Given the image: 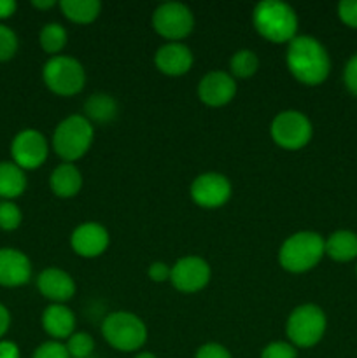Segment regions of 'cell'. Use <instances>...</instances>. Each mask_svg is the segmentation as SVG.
Masks as SVG:
<instances>
[{"label": "cell", "mask_w": 357, "mask_h": 358, "mask_svg": "<svg viewBox=\"0 0 357 358\" xmlns=\"http://www.w3.org/2000/svg\"><path fill=\"white\" fill-rule=\"evenodd\" d=\"M343 83H345L346 90L357 96V52L350 56V59L346 62L345 70H343Z\"/></svg>", "instance_id": "cell-32"}, {"label": "cell", "mask_w": 357, "mask_h": 358, "mask_svg": "<svg viewBox=\"0 0 357 358\" xmlns=\"http://www.w3.org/2000/svg\"><path fill=\"white\" fill-rule=\"evenodd\" d=\"M261 358H296V348L290 343L276 341L262 350Z\"/></svg>", "instance_id": "cell-30"}, {"label": "cell", "mask_w": 357, "mask_h": 358, "mask_svg": "<svg viewBox=\"0 0 357 358\" xmlns=\"http://www.w3.org/2000/svg\"><path fill=\"white\" fill-rule=\"evenodd\" d=\"M356 275H357V266H356Z\"/></svg>", "instance_id": "cell-40"}, {"label": "cell", "mask_w": 357, "mask_h": 358, "mask_svg": "<svg viewBox=\"0 0 357 358\" xmlns=\"http://www.w3.org/2000/svg\"><path fill=\"white\" fill-rule=\"evenodd\" d=\"M287 69L294 79L307 86H318L331 72V58L324 45L310 35H300L287 48Z\"/></svg>", "instance_id": "cell-1"}, {"label": "cell", "mask_w": 357, "mask_h": 358, "mask_svg": "<svg viewBox=\"0 0 357 358\" xmlns=\"http://www.w3.org/2000/svg\"><path fill=\"white\" fill-rule=\"evenodd\" d=\"M59 7L66 20L79 24L94 21L102 10V3L98 0H62Z\"/></svg>", "instance_id": "cell-23"}, {"label": "cell", "mask_w": 357, "mask_h": 358, "mask_svg": "<svg viewBox=\"0 0 357 358\" xmlns=\"http://www.w3.org/2000/svg\"><path fill=\"white\" fill-rule=\"evenodd\" d=\"M84 112L86 115L84 117L93 124V122H98V124H105V122H111L112 119L118 114V103L112 96L104 93L93 94L86 100L84 103Z\"/></svg>", "instance_id": "cell-22"}, {"label": "cell", "mask_w": 357, "mask_h": 358, "mask_svg": "<svg viewBox=\"0 0 357 358\" xmlns=\"http://www.w3.org/2000/svg\"><path fill=\"white\" fill-rule=\"evenodd\" d=\"M42 327L55 339H66L74 334L76 317L63 304H51L42 313Z\"/></svg>", "instance_id": "cell-18"}, {"label": "cell", "mask_w": 357, "mask_h": 358, "mask_svg": "<svg viewBox=\"0 0 357 358\" xmlns=\"http://www.w3.org/2000/svg\"><path fill=\"white\" fill-rule=\"evenodd\" d=\"M18 49V37L9 27L0 24V62H7Z\"/></svg>", "instance_id": "cell-28"}, {"label": "cell", "mask_w": 357, "mask_h": 358, "mask_svg": "<svg viewBox=\"0 0 357 358\" xmlns=\"http://www.w3.org/2000/svg\"><path fill=\"white\" fill-rule=\"evenodd\" d=\"M135 358H156L153 355V353H147V352H144V353H139V355H136Z\"/></svg>", "instance_id": "cell-39"}, {"label": "cell", "mask_w": 357, "mask_h": 358, "mask_svg": "<svg viewBox=\"0 0 357 358\" xmlns=\"http://www.w3.org/2000/svg\"><path fill=\"white\" fill-rule=\"evenodd\" d=\"M21 219V210L20 206L14 205L13 201H0V229L4 231H14L20 227Z\"/></svg>", "instance_id": "cell-27"}, {"label": "cell", "mask_w": 357, "mask_h": 358, "mask_svg": "<svg viewBox=\"0 0 357 358\" xmlns=\"http://www.w3.org/2000/svg\"><path fill=\"white\" fill-rule=\"evenodd\" d=\"M107 229L98 222H84L72 233L70 238V245H72L74 252L80 257L93 259L104 254L108 247Z\"/></svg>", "instance_id": "cell-14"}, {"label": "cell", "mask_w": 357, "mask_h": 358, "mask_svg": "<svg viewBox=\"0 0 357 358\" xmlns=\"http://www.w3.org/2000/svg\"><path fill=\"white\" fill-rule=\"evenodd\" d=\"M41 48L49 55H56L62 51L66 44V30L59 23H48L38 35Z\"/></svg>", "instance_id": "cell-24"}, {"label": "cell", "mask_w": 357, "mask_h": 358, "mask_svg": "<svg viewBox=\"0 0 357 358\" xmlns=\"http://www.w3.org/2000/svg\"><path fill=\"white\" fill-rule=\"evenodd\" d=\"M326 255V240L314 231H300L282 243L279 262L289 273H307Z\"/></svg>", "instance_id": "cell-3"}, {"label": "cell", "mask_w": 357, "mask_h": 358, "mask_svg": "<svg viewBox=\"0 0 357 358\" xmlns=\"http://www.w3.org/2000/svg\"><path fill=\"white\" fill-rule=\"evenodd\" d=\"M230 69L234 77H240V79L252 77L259 69L258 55L254 51H248V49H241L231 56Z\"/></svg>", "instance_id": "cell-25"}, {"label": "cell", "mask_w": 357, "mask_h": 358, "mask_svg": "<svg viewBox=\"0 0 357 358\" xmlns=\"http://www.w3.org/2000/svg\"><path fill=\"white\" fill-rule=\"evenodd\" d=\"M272 138L276 145L287 150L303 149L312 138V122L298 110H284L272 121Z\"/></svg>", "instance_id": "cell-8"}, {"label": "cell", "mask_w": 357, "mask_h": 358, "mask_svg": "<svg viewBox=\"0 0 357 358\" xmlns=\"http://www.w3.org/2000/svg\"><path fill=\"white\" fill-rule=\"evenodd\" d=\"M34 358H70L69 350L58 341H48L35 350Z\"/></svg>", "instance_id": "cell-29"}, {"label": "cell", "mask_w": 357, "mask_h": 358, "mask_svg": "<svg viewBox=\"0 0 357 358\" xmlns=\"http://www.w3.org/2000/svg\"><path fill=\"white\" fill-rule=\"evenodd\" d=\"M237 94V84L233 76L220 70H214L203 76L198 84V96L209 107H223L230 103Z\"/></svg>", "instance_id": "cell-13"}, {"label": "cell", "mask_w": 357, "mask_h": 358, "mask_svg": "<svg viewBox=\"0 0 357 358\" xmlns=\"http://www.w3.org/2000/svg\"><path fill=\"white\" fill-rule=\"evenodd\" d=\"M16 13V2L14 0H0V20H7Z\"/></svg>", "instance_id": "cell-36"}, {"label": "cell", "mask_w": 357, "mask_h": 358, "mask_svg": "<svg viewBox=\"0 0 357 358\" xmlns=\"http://www.w3.org/2000/svg\"><path fill=\"white\" fill-rule=\"evenodd\" d=\"M153 27L168 41H182L195 28V16L184 3L164 2L154 10Z\"/></svg>", "instance_id": "cell-9"}, {"label": "cell", "mask_w": 357, "mask_h": 358, "mask_svg": "<svg viewBox=\"0 0 357 358\" xmlns=\"http://www.w3.org/2000/svg\"><path fill=\"white\" fill-rule=\"evenodd\" d=\"M326 255L336 262H350L357 259V234L349 229L335 231L326 240Z\"/></svg>", "instance_id": "cell-20"}, {"label": "cell", "mask_w": 357, "mask_h": 358, "mask_svg": "<svg viewBox=\"0 0 357 358\" xmlns=\"http://www.w3.org/2000/svg\"><path fill=\"white\" fill-rule=\"evenodd\" d=\"M46 86L59 96H74L86 83V73L80 62L72 56H52L42 69Z\"/></svg>", "instance_id": "cell-7"}, {"label": "cell", "mask_w": 357, "mask_h": 358, "mask_svg": "<svg viewBox=\"0 0 357 358\" xmlns=\"http://www.w3.org/2000/svg\"><path fill=\"white\" fill-rule=\"evenodd\" d=\"M24 189H27L24 171L16 163L9 161L0 163V198L10 201L23 194Z\"/></svg>", "instance_id": "cell-21"}, {"label": "cell", "mask_w": 357, "mask_h": 358, "mask_svg": "<svg viewBox=\"0 0 357 358\" xmlns=\"http://www.w3.org/2000/svg\"><path fill=\"white\" fill-rule=\"evenodd\" d=\"M49 152L48 140L37 129H24L18 133L10 145L13 159L21 170H35L46 161Z\"/></svg>", "instance_id": "cell-11"}, {"label": "cell", "mask_w": 357, "mask_h": 358, "mask_svg": "<svg viewBox=\"0 0 357 358\" xmlns=\"http://www.w3.org/2000/svg\"><path fill=\"white\" fill-rule=\"evenodd\" d=\"M191 198L202 208H219L231 198V184L220 173H203L192 182Z\"/></svg>", "instance_id": "cell-12"}, {"label": "cell", "mask_w": 357, "mask_h": 358, "mask_svg": "<svg viewBox=\"0 0 357 358\" xmlns=\"http://www.w3.org/2000/svg\"><path fill=\"white\" fill-rule=\"evenodd\" d=\"M170 282L178 292L195 294L205 289L210 282V266L205 259L188 255L172 266Z\"/></svg>", "instance_id": "cell-10"}, {"label": "cell", "mask_w": 357, "mask_h": 358, "mask_svg": "<svg viewBox=\"0 0 357 358\" xmlns=\"http://www.w3.org/2000/svg\"><path fill=\"white\" fill-rule=\"evenodd\" d=\"M31 6L37 7V9H51V7H55V0H34L31 2Z\"/></svg>", "instance_id": "cell-38"}, {"label": "cell", "mask_w": 357, "mask_h": 358, "mask_svg": "<svg viewBox=\"0 0 357 358\" xmlns=\"http://www.w3.org/2000/svg\"><path fill=\"white\" fill-rule=\"evenodd\" d=\"M252 23L261 37L270 42H290L296 37L298 16L290 6L280 0H262L254 7Z\"/></svg>", "instance_id": "cell-2"}, {"label": "cell", "mask_w": 357, "mask_h": 358, "mask_svg": "<svg viewBox=\"0 0 357 358\" xmlns=\"http://www.w3.org/2000/svg\"><path fill=\"white\" fill-rule=\"evenodd\" d=\"M31 276L30 259L16 248H0V285L21 287Z\"/></svg>", "instance_id": "cell-15"}, {"label": "cell", "mask_w": 357, "mask_h": 358, "mask_svg": "<svg viewBox=\"0 0 357 358\" xmlns=\"http://www.w3.org/2000/svg\"><path fill=\"white\" fill-rule=\"evenodd\" d=\"M196 358H231V353L223 345L206 343V345L200 346L198 352H196Z\"/></svg>", "instance_id": "cell-33"}, {"label": "cell", "mask_w": 357, "mask_h": 358, "mask_svg": "<svg viewBox=\"0 0 357 358\" xmlns=\"http://www.w3.org/2000/svg\"><path fill=\"white\" fill-rule=\"evenodd\" d=\"M170 273H172V268H168L164 262H153V264L149 266L147 275H149V278L153 280V282L161 283L164 282V280H170Z\"/></svg>", "instance_id": "cell-34"}, {"label": "cell", "mask_w": 357, "mask_h": 358, "mask_svg": "<svg viewBox=\"0 0 357 358\" xmlns=\"http://www.w3.org/2000/svg\"><path fill=\"white\" fill-rule=\"evenodd\" d=\"M66 350L74 358H90L94 350V341L88 332H74L66 343Z\"/></svg>", "instance_id": "cell-26"}, {"label": "cell", "mask_w": 357, "mask_h": 358, "mask_svg": "<svg viewBox=\"0 0 357 358\" xmlns=\"http://www.w3.org/2000/svg\"><path fill=\"white\" fill-rule=\"evenodd\" d=\"M328 320L317 304H301L287 318L286 334L293 346L312 348L324 338Z\"/></svg>", "instance_id": "cell-6"}, {"label": "cell", "mask_w": 357, "mask_h": 358, "mask_svg": "<svg viewBox=\"0 0 357 358\" xmlns=\"http://www.w3.org/2000/svg\"><path fill=\"white\" fill-rule=\"evenodd\" d=\"M9 325H10L9 311H7V308L4 306V304H0V338L6 334L7 329H9Z\"/></svg>", "instance_id": "cell-37"}, {"label": "cell", "mask_w": 357, "mask_h": 358, "mask_svg": "<svg viewBox=\"0 0 357 358\" xmlns=\"http://www.w3.org/2000/svg\"><path fill=\"white\" fill-rule=\"evenodd\" d=\"M338 16L346 27L357 28V0H342L338 3Z\"/></svg>", "instance_id": "cell-31"}, {"label": "cell", "mask_w": 357, "mask_h": 358, "mask_svg": "<svg viewBox=\"0 0 357 358\" xmlns=\"http://www.w3.org/2000/svg\"><path fill=\"white\" fill-rule=\"evenodd\" d=\"M93 136V124L84 115L74 114L56 126L55 135H52V147L65 163H72V161L80 159L90 150Z\"/></svg>", "instance_id": "cell-4"}, {"label": "cell", "mask_w": 357, "mask_h": 358, "mask_svg": "<svg viewBox=\"0 0 357 358\" xmlns=\"http://www.w3.org/2000/svg\"><path fill=\"white\" fill-rule=\"evenodd\" d=\"M0 358H20V350L14 343L2 341L0 343Z\"/></svg>", "instance_id": "cell-35"}, {"label": "cell", "mask_w": 357, "mask_h": 358, "mask_svg": "<svg viewBox=\"0 0 357 358\" xmlns=\"http://www.w3.org/2000/svg\"><path fill=\"white\" fill-rule=\"evenodd\" d=\"M154 63L164 76H184L192 66V52L188 45L181 44V42H168L158 49Z\"/></svg>", "instance_id": "cell-17"}, {"label": "cell", "mask_w": 357, "mask_h": 358, "mask_svg": "<svg viewBox=\"0 0 357 358\" xmlns=\"http://www.w3.org/2000/svg\"><path fill=\"white\" fill-rule=\"evenodd\" d=\"M49 185L58 198H74L83 187V175L72 163H63L55 168Z\"/></svg>", "instance_id": "cell-19"}, {"label": "cell", "mask_w": 357, "mask_h": 358, "mask_svg": "<svg viewBox=\"0 0 357 358\" xmlns=\"http://www.w3.org/2000/svg\"><path fill=\"white\" fill-rule=\"evenodd\" d=\"M104 339L119 352H135L147 341V327L136 315L126 311L111 313L102 324Z\"/></svg>", "instance_id": "cell-5"}, {"label": "cell", "mask_w": 357, "mask_h": 358, "mask_svg": "<svg viewBox=\"0 0 357 358\" xmlns=\"http://www.w3.org/2000/svg\"><path fill=\"white\" fill-rule=\"evenodd\" d=\"M37 289L46 299L52 301L55 304H62L72 299L76 294V283L72 276L63 269L48 268L38 275Z\"/></svg>", "instance_id": "cell-16"}]
</instances>
